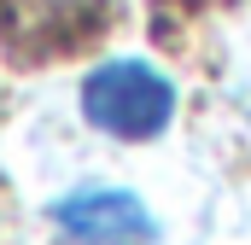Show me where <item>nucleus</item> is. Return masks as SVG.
Listing matches in <instances>:
<instances>
[{
    "label": "nucleus",
    "instance_id": "obj_1",
    "mask_svg": "<svg viewBox=\"0 0 251 245\" xmlns=\"http://www.w3.org/2000/svg\"><path fill=\"white\" fill-rule=\"evenodd\" d=\"M82 117L117 140H152L176 117V82L146 59H111L82 82Z\"/></svg>",
    "mask_w": 251,
    "mask_h": 245
},
{
    "label": "nucleus",
    "instance_id": "obj_2",
    "mask_svg": "<svg viewBox=\"0 0 251 245\" xmlns=\"http://www.w3.org/2000/svg\"><path fill=\"white\" fill-rule=\"evenodd\" d=\"M53 216L76 245H158L152 210L123 187H82V193L59 198Z\"/></svg>",
    "mask_w": 251,
    "mask_h": 245
}]
</instances>
